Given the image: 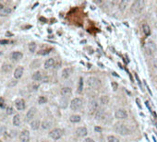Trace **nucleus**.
Returning <instances> with one entry per match:
<instances>
[{
  "instance_id": "nucleus-19",
  "label": "nucleus",
  "mask_w": 157,
  "mask_h": 142,
  "mask_svg": "<svg viewBox=\"0 0 157 142\" xmlns=\"http://www.w3.org/2000/svg\"><path fill=\"white\" fill-rule=\"evenodd\" d=\"M40 126V122L38 120H34L33 122L31 123V127L33 129V130H36V129H38Z\"/></svg>"
},
{
  "instance_id": "nucleus-34",
  "label": "nucleus",
  "mask_w": 157,
  "mask_h": 142,
  "mask_svg": "<svg viewBox=\"0 0 157 142\" xmlns=\"http://www.w3.org/2000/svg\"><path fill=\"white\" fill-rule=\"evenodd\" d=\"M50 50H46V51H40L39 52V55H47L49 53Z\"/></svg>"
},
{
  "instance_id": "nucleus-40",
  "label": "nucleus",
  "mask_w": 157,
  "mask_h": 142,
  "mask_svg": "<svg viewBox=\"0 0 157 142\" xmlns=\"http://www.w3.org/2000/svg\"><path fill=\"white\" fill-rule=\"evenodd\" d=\"M0 55H2V53H1V52H0Z\"/></svg>"
},
{
  "instance_id": "nucleus-28",
  "label": "nucleus",
  "mask_w": 157,
  "mask_h": 142,
  "mask_svg": "<svg viewBox=\"0 0 157 142\" xmlns=\"http://www.w3.org/2000/svg\"><path fill=\"white\" fill-rule=\"evenodd\" d=\"M11 68H12V66H10V65H8V64H6L3 66L2 70H3L4 72H8V71L11 70Z\"/></svg>"
},
{
  "instance_id": "nucleus-2",
  "label": "nucleus",
  "mask_w": 157,
  "mask_h": 142,
  "mask_svg": "<svg viewBox=\"0 0 157 142\" xmlns=\"http://www.w3.org/2000/svg\"><path fill=\"white\" fill-rule=\"evenodd\" d=\"M115 129H116V132L120 134L121 136H127L129 134V129L123 124H118Z\"/></svg>"
},
{
  "instance_id": "nucleus-42",
  "label": "nucleus",
  "mask_w": 157,
  "mask_h": 142,
  "mask_svg": "<svg viewBox=\"0 0 157 142\" xmlns=\"http://www.w3.org/2000/svg\"><path fill=\"white\" fill-rule=\"evenodd\" d=\"M43 142H45V141H43Z\"/></svg>"
},
{
  "instance_id": "nucleus-9",
  "label": "nucleus",
  "mask_w": 157,
  "mask_h": 142,
  "mask_svg": "<svg viewBox=\"0 0 157 142\" xmlns=\"http://www.w3.org/2000/svg\"><path fill=\"white\" fill-rule=\"evenodd\" d=\"M76 133H77V135H78V137H81L82 138V137H85V136H87L88 131H87L86 127H84V126H80V127L77 128Z\"/></svg>"
},
{
  "instance_id": "nucleus-11",
  "label": "nucleus",
  "mask_w": 157,
  "mask_h": 142,
  "mask_svg": "<svg viewBox=\"0 0 157 142\" xmlns=\"http://www.w3.org/2000/svg\"><path fill=\"white\" fill-rule=\"evenodd\" d=\"M15 105H16L18 110H23L25 108V102L22 99H18L15 102Z\"/></svg>"
},
{
  "instance_id": "nucleus-24",
  "label": "nucleus",
  "mask_w": 157,
  "mask_h": 142,
  "mask_svg": "<svg viewBox=\"0 0 157 142\" xmlns=\"http://www.w3.org/2000/svg\"><path fill=\"white\" fill-rule=\"evenodd\" d=\"M42 78V74L40 72H35L34 74L33 75V79L35 81H38Z\"/></svg>"
},
{
  "instance_id": "nucleus-21",
  "label": "nucleus",
  "mask_w": 157,
  "mask_h": 142,
  "mask_svg": "<svg viewBox=\"0 0 157 142\" xmlns=\"http://www.w3.org/2000/svg\"><path fill=\"white\" fill-rule=\"evenodd\" d=\"M142 30H143V32H144V34H145V35L146 36L150 35L151 30H150L149 25H147V24H143V26H142Z\"/></svg>"
},
{
  "instance_id": "nucleus-7",
  "label": "nucleus",
  "mask_w": 157,
  "mask_h": 142,
  "mask_svg": "<svg viewBox=\"0 0 157 142\" xmlns=\"http://www.w3.org/2000/svg\"><path fill=\"white\" fill-rule=\"evenodd\" d=\"M146 50L151 55L154 54V52L156 51V45H155V43L153 41H149L147 42V44H146Z\"/></svg>"
},
{
  "instance_id": "nucleus-27",
  "label": "nucleus",
  "mask_w": 157,
  "mask_h": 142,
  "mask_svg": "<svg viewBox=\"0 0 157 142\" xmlns=\"http://www.w3.org/2000/svg\"><path fill=\"white\" fill-rule=\"evenodd\" d=\"M35 49H36V43L35 42H30L29 43V50L32 53H33V52H35Z\"/></svg>"
},
{
  "instance_id": "nucleus-30",
  "label": "nucleus",
  "mask_w": 157,
  "mask_h": 142,
  "mask_svg": "<svg viewBox=\"0 0 157 142\" xmlns=\"http://www.w3.org/2000/svg\"><path fill=\"white\" fill-rule=\"evenodd\" d=\"M108 142H119L118 138H116L115 136H109L108 137Z\"/></svg>"
},
{
  "instance_id": "nucleus-32",
  "label": "nucleus",
  "mask_w": 157,
  "mask_h": 142,
  "mask_svg": "<svg viewBox=\"0 0 157 142\" xmlns=\"http://www.w3.org/2000/svg\"><path fill=\"white\" fill-rule=\"evenodd\" d=\"M46 103V98L45 97H43V96H42V97H40L39 98V103Z\"/></svg>"
},
{
  "instance_id": "nucleus-20",
  "label": "nucleus",
  "mask_w": 157,
  "mask_h": 142,
  "mask_svg": "<svg viewBox=\"0 0 157 142\" xmlns=\"http://www.w3.org/2000/svg\"><path fill=\"white\" fill-rule=\"evenodd\" d=\"M69 120H70V122H72V123H78L80 121V116L78 115V114H74V115L70 116Z\"/></svg>"
},
{
  "instance_id": "nucleus-29",
  "label": "nucleus",
  "mask_w": 157,
  "mask_h": 142,
  "mask_svg": "<svg viewBox=\"0 0 157 142\" xmlns=\"http://www.w3.org/2000/svg\"><path fill=\"white\" fill-rule=\"evenodd\" d=\"M51 126H52V124H51L50 122H48V121H44V122H43V124H42L43 128H44V129L49 128V127H51Z\"/></svg>"
},
{
  "instance_id": "nucleus-41",
  "label": "nucleus",
  "mask_w": 157,
  "mask_h": 142,
  "mask_svg": "<svg viewBox=\"0 0 157 142\" xmlns=\"http://www.w3.org/2000/svg\"><path fill=\"white\" fill-rule=\"evenodd\" d=\"M0 142H2V141H1V140H0Z\"/></svg>"
},
{
  "instance_id": "nucleus-38",
  "label": "nucleus",
  "mask_w": 157,
  "mask_h": 142,
  "mask_svg": "<svg viewBox=\"0 0 157 142\" xmlns=\"http://www.w3.org/2000/svg\"><path fill=\"white\" fill-rule=\"evenodd\" d=\"M95 130H96V131H101V129L99 128V127H95Z\"/></svg>"
},
{
  "instance_id": "nucleus-6",
  "label": "nucleus",
  "mask_w": 157,
  "mask_h": 142,
  "mask_svg": "<svg viewBox=\"0 0 157 142\" xmlns=\"http://www.w3.org/2000/svg\"><path fill=\"white\" fill-rule=\"evenodd\" d=\"M115 116H116V118H118V119H125V118H127L128 113H127V112H126L125 110L118 109L116 111Z\"/></svg>"
},
{
  "instance_id": "nucleus-5",
  "label": "nucleus",
  "mask_w": 157,
  "mask_h": 142,
  "mask_svg": "<svg viewBox=\"0 0 157 142\" xmlns=\"http://www.w3.org/2000/svg\"><path fill=\"white\" fill-rule=\"evenodd\" d=\"M63 136V130L59 128L53 129L52 131L49 133V137L53 139H58Z\"/></svg>"
},
{
  "instance_id": "nucleus-25",
  "label": "nucleus",
  "mask_w": 157,
  "mask_h": 142,
  "mask_svg": "<svg viewBox=\"0 0 157 142\" xmlns=\"http://www.w3.org/2000/svg\"><path fill=\"white\" fill-rule=\"evenodd\" d=\"M100 101H101V103H103V104H107L109 103V98L106 95H104V96L101 97Z\"/></svg>"
},
{
  "instance_id": "nucleus-14",
  "label": "nucleus",
  "mask_w": 157,
  "mask_h": 142,
  "mask_svg": "<svg viewBox=\"0 0 157 142\" xmlns=\"http://www.w3.org/2000/svg\"><path fill=\"white\" fill-rule=\"evenodd\" d=\"M71 74H72V68H65V69L62 71V77L63 78H68Z\"/></svg>"
},
{
  "instance_id": "nucleus-10",
  "label": "nucleus",
  "mask_w": 157,
  "mask_h": 142,
  "mask_svg": "<svg viewBox=\"0 0 157 142\" xmlns=\"http://www.w3.org/2000/svg\"><path fill=\"white\" fill-rule=\"evenodd\" d=\"M36 113V108L33 107V108H31V109L28 111V113H27V115H26V121L27 122H29L30 120H32L34 117V114Z\"/></svg>"
},
{
  "instance_id": "nucleus-33",
  "label": "nucleus",
  "mask_w": 157,
  "mask_h": 142,
  "mask_svg": "<svg viewBox=\"0 0 157 142\" xmlns=\"http://www.w3.org/2000/svg\"><path fill=\"white\" fill-rule=\"evenodd\" d=\"M112 88H113V90L116 91V90H118V83H116V82H112Z\"/></svg>"
},
{
  "instance_id": "nucleus-1",
  "label": "nucleus",
  "mask_w": 157,
  "mask_h": 142,
  "mask_svg": "<svg viewBox=\"0 0 157 142\" xmlns=\"http://www.w3.org/2000/svg\"><path fill=\"white\" fill-rule=\"evenodd\" d=\"M144 6H145V1H143V0H137L131 6V12L133 14H139V13H141L142 11Z\"/></svg>"
},
{
  "instance_id": "nucleus-8",
  "label": "nucleus",
  "mask_w": 157,
  "mask_h": 142,
  "mask_svg": "<svg viewBox=\"0 0 157 142\" xmlns=\"http://www.w3.org/2000/svg\"><path fill=\"white\" fill-rule=\"evenodd\" d=\"M20 139L21 142H29L30 141V132L28 130H23L20 133Z\"/></svg>"
},
{
  "instance_id": "nucleus-22",
  "label": "nucleus",
  "mask_w": 157,
  "mask_h": 142,
  "mask_svg": "<svg viewBox=\"0 0 157 142\" xmlns=\"http://www.w3.org/2000/svg\"><path fill=\"white\" fill-rule=\"evenodd\" d=\"M20 116L19 115V114H16L13 118V125L18 126H20Z\"/></svg>"
},
{
  "instance_id": "nucleus-43",
  "label": "nucleus",
  "mask_w": 157,
  "mask_h": 142,
  "mask_svg": "<svg viewBox=\"0 0 157 142\" xmlns=\"http://www.w3.org/2000/svg\"><path fill=\"white\" fill-rule=\"evenodd\" d=\"M156 12H157V11H156Z\"/></svg>"
},
{
  "instance_id": "nucleus-4",
  "label": "nucleus",
  "mask_w": 157,
  "mask_h": 142,
  "mask_svg": "<svg viewBox=\"0 0 157 142\" xmlns=\"http://www.w3.org/2000/svg\"><path fill=\"white\" fill-rule=\"evenodd\" d=\"M82 106V101L79 98H75L71 101L70 103V108L73 111H77V110L80 109V107Z\"/></svg>"
},
{
  "instance_id": "nucleus-16",
  "label": "nucleus",
  "mask_w": 157,
  "mask_h": 142,
  "mask_svg": "<svg viewBox=\"0 0 157 142\" xmlns=\"http://www.w3.org/2000/svg\"><path fill=\"white\" fill-rule=\"evenodd\" d=\"M23 55L20 52H14L13 54L11 55V57L13 58L14 60H20L22 58Z\"/></svg>"
},
{
  "instance_id": "nucleus-36",
  "label": "nucleus",
  "mask_w": 157,
  "mask_h": 142,
  "mask_svg": "<svg viewBox=\"0 0 157 142\" xmlns=\"http://www.w3.org/2000/svg\"><path fill=\"white\" fill-rule=\"evenodd\" d=\"M0 106L1 107L4 106V99L3 98H1V97H0Z\"/></svg>"
},
{
  "instance_id": "nucleus-18",
  "label": "nucleus",
  "mask_w": 157,
  "mask_h": 142,
  "mask_svg": "<svg viewBox=\"0 0 157 142\" xmlns=\"http://www.w3.org/2000/svg\"><path fill=\"white\" fill-rule=\"evenodd\" d=\"M61 94L64 95V96H67V95H70L71 94V89L70 88H63L61 90Z\"/></svg>"
},
{
  "instance_id": "nucleus-37",
  "label": "nucleus",
  "mask_w": 157,
  "mask_h": 142,
  "mask_svg": "<svg viewBox=\"0 0 157 142\" xmlns=\"http://www.w3.org/2000/svg\"><path fill=\"white\" fill-rule=\"evenodd\" d=\"M7 42H8L7 40H1V41H0V43H2V44H4V43H7Z\"/></svg>"
},
{
  "instance_id": "nucleus-12",
  "label": "nucleus",
  "mask_w": 157,
  "mask_h": 142,
  "mask_svg": "<svg viewBox=\"0 0 157 142\" xmlns=\"http://www.w3.org/2000/svg\"><path fill=\"white\" fill-rule=\"evenodd\" d=\"M97 109H98V104H97V102L94 101V100L91 101V102L89 103V110H90L91 112H95Z\"/></svg>"
},
{
  "instance_id": "nucleus-39",
  "label": "nucleus",
  "mask_w": 157,
  "mask_h": 142,
  "mask_svg": "<svg viewBox=\"0 0 157 142\" xmlns=\"http://www.w3.org/2000/svg\"><path fill=\"white\" fill-rule=\"evenodd\" d=\"M3 8H4L3 5H1V4H0V10H1V9H3Z\"/></svg>"
},
{
  "instance_id": "nucleus-3",
  "label": "nucleus",
  "mask_w": 157,
  "mask_h": 142,
  "mask_svg": "<svg viewBox=\"0 0 157 142\" xmlns=\"http://www.w3.org/2000/svg\"><path fill=\"white\" fill-rule=\"evenodd\" d=\"M87 84H88L89 87L93 88V89H97V88H99L101 86V81H100V79H98L97 77H91L88 78Z\"/></svg>"
},
{
  "instance_id": "nucleus-23",
  "label": "nucleus",
  "mask_w": 157,
  "mask_h": 142,
  "mask_svg": "<svg viewBox=\"0 0 157 142\" xmlns=\"http://www.w3.org/2000/svg\"><path fill=\"white\" fill-rule=\"evenodd\" d=\"M128 1H121L120 3H119V9L120 10H125L126 9V7L128 6Z\"/></svg>"
},
{
  "instance_id": "nucleus-26",
  "label": "nucleus",
  "mask_w": 157,
  "mask_h": 142,
  "mask_svg": "<svg viewBox=\"0 0 157 142\" xmlns=\"http://www.w3.org/2000/svg\"><path fill=\"white\" fill-rule=\"evenodd\" d=\"M82 88H83V80H82V78L80 77V78H79V81H78V93H80L82 91Z\"/></svg>"
},
{
  "instance_id": "nucleus-13",
  "label": "nucleus",
  "mask_w": 157,
  "mask_h": 142,
  "mask_svg": "<svg viewBox=\"0 0 157 142\" xmlns=\"http://www.w3.org/2000/svg\"><path fill=\"white\" fill-rule=\"evenodd\" d=\"M22 74H23V68L22 67H19V68H16V70L14 72V77H15V78H20Z\"/></svg>"
},
{
  "instance_id": "nucleus-17",
  "label": "nucleus",
  "mask_w": 157,
  "mask_h": 142,
  "mask_svg": "<svg viewBox=\"0 0 157 142\" xmlns=\"http://www.w3.org/2000/svg\"><path fill=\"white\" fill-rule=\"evenodd\" d=\"M11 8L9 7H4L3 9L0 10V16H7L9 13H11Z\"/></svg>"
},
{
  "instance_id": "nucleus-15",
  "label": "nucleus",
  "mask_w": 157,
  "mask_h": 142,
  "mask_svg": "<svg viewBox=\"0 0 157 142\" xmlns=\"http://www.w3.org/2000/svg\"><path fill=\"white\" fill-rule=\"evenodd\" d=\"M54 65H55V60H54L53 58H49V59H47L45 61V63H44V68L48 69V68H52Z\"/></svg>"
},
{
  "instance_id": "nucleus-31",
  "label": "nucleus",
  "mask_w": 157,
  "mask_h": 142,
  "mask_svg": "<svg viewBox=\"0 0 157 142\" xmlns=\"http://www.w3.org/2000/svg\"><path fill=\"white\" fill-rule=\"evenodd\" d=\"M14 113V110L12 107H7V114H12Z\"/></svg>"
},
{
  "instance_id": "nucleus-35",
  "label": "nucleus",
  "mask_w": 157,
  "mask_h": 142,
  "mask_svg": "<svg viewBox=\"0 0 157 142\" xmlns=\"http://www.w3.org/2000/svg\"><path fill=\"white\" fill-rule=\"evenodd\" d=\"M83 142H95V141L92 139H85L83 140Z\"/></svg>"
}]
</instances>
